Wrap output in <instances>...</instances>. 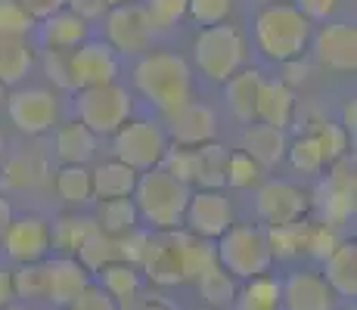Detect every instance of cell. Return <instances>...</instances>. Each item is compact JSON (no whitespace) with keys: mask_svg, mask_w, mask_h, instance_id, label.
Instances as JSON below:
<instances>
[{"mask_svg":"<svg viewBox=\"0 0 357 310\" xmlns=\"http://www.w3.org/2000/svg\"><path fill=\"white\" fill-rule=\"evenodd\" d=\"M13 298H16V295H13V273L0 270V307H6Z\"/></svg>","mask_w":357,"mask_h":310,"instance_id":"cell-54","label":"cell"},{"mask_svg":"<svg viewBox=\"0 0 357 310\" xmlns=\"http://www.w3.org/2000/svg\"><path fill=\"white\" fill-rule=\"evenodd\" d=\"M137 174L140 171L128 168L125 162L112 158V162L100 164L97 171H91V180H93V196L100 199H130L134 196V186H137Z\"/></svg>","mask_w":357,"mask_h":310,"instance_id":"cell-25","label":"cell"},{"mask_svg":"<svg viewBox=\"0 0 357 310\" xmlns=\"http://www.w3.org/2000/svg\"><path fill=\"white\" fill-rule=\"evenodd\" d=\"M215 258L230 277H239V279H252L258 273H267L273 264L264 230L252 224H230L218 236Z\"/></svg>","mask_w":357,"mask_h":310,"instance_id":"cell-4","label":"cell"},{"mask_svg":"<svg viewBox=\"0 0 357 310\" xmlns=\"http://www.w3.org/2000/svg\"><path fill=\"white\" fill-rule=\"evenodd\" d=\"M233 304H236V310H280L283 307V286H280V279L258 273V277L245 279Z\"/></svg>","mask_w":357,"mask_h":310,"instance_id":"cell-28","label":"cell"},{"mask_svg":"<svg viewBox=\"0 0 357 310\" xmlns=\"http://www.w3.org/2000/svg\"><path fill=\"white\" fill-rule=\"evenodd\" d=\"M140 215H137L134 199H102L100 202V215H97V226L106 236L119 239L125 233L137 230Z\"/></svg>","mask_w":357,"mask_h":310,"instance_id":"cell-29","label":"cell"},{"mask_svg":"<svg viewBox=\"0 0 357 310\" xmlns=\"http://www.w3.org/2000/svg\"><path fill=\"white\" fill-rule=\"evenodd\" d=\"M75 254H78V264L84 267V270H102L106 264L119 261V248H115V239L106 236L100 226L84 239V242H81V248H78Z\"/></svg>","mask_w":357,"mask_h":310,"instance_id":"cell-37","label":"cell"},{"mask_svg":"<svg viewBox=\"0 0 357 310\" xmlns=\"http://www.w3.org/2000/svg\"><path fill=\"white\" fill-rule=\"evenodd\" d=\"M134 87L162 115L193 100V72L187 59L171 50H146L134 65Z\"/></svg>","mask_w":357,"mask_h":310,"instance_id":"cell-1","label":"cell"},{"mask_svg":"<svg viewBox=\"0 0 357 310\" xmlns=\"http://www.w3.org/2000/svg\"><path fill=\"white\" fill-rule=\"evenodd\" d=\"M34 65V53L29 38H10L0 34V84L16 87Z\"/></svg>","mask_w":357,"mask_h":310,"instance_id":"cell-27","label":"cell"},{"mask_svg":"<svg viewBox=\"0 0 357 310\" xmlns=\"http://www.w3.org/2000/svg\"><path fill=\"white\" fill-rule=\"evenodd\" d=\"M280 65H283V72H286L283 78H280L286 87L305 84V81H307V75H311V68H307L305 62H301V56H298V59H289V62H280Z\"/></svg>","mask_w":357,"mask_h":310,"instance_id":"cell-52","label":"cell"},{"mask_svg":"<svg viewBox=\"0 0 357 310\" xmlns=\"http://www.w3.org/2000/svg\"><path fill=\"white\" fill-rule=\"evenodd\" d=\"M66 10H72L75 16H81L84 22H93L109 6H106V0H66Z\"/></svg>","mask_w":357,"mask_h":310,"instance_id":"cell-50","label":"cell"},{"mask_svg":"<svg viewBox=\"0 0 357 310\" xmlns=\"http://www.w3.org/2000/svg\"><path fill=\"white\" fill-rule=\"evenodd\" d=\"M87 288V270L72 258L44 261V298L53 304H72Z\"/></svg>","mask_w":357,"mask_h":310,"instance_id":"cell-19","label":"cell"},{"mask_svg":"<svg viewBox=\"0 0 357 310\" xmlns=\"http://www.w3.org/2000/svg\"><path fill=\"white\" fill-rule=\"evenodd\" d=\"M6 310H31V307H6Z\"/></svg>","mask_w":357,"mask_h":310,"instance_id":"cell-59","label":"cell"},{"mask_svg":"<svg viewBox=\"0 0 357 310\" xmlns=\"http://www.w3.org/2000/svg\"><path fill=\"white\" fill-rule=\"evenodd\" d=\"M140 267L155 286H177L183 279V261H181V245H177V230L149 236L143 248Z\"/></svg>","mask_w":357,"mask_h":310,"instance_id":"cell-17","label":"cell"},{"mask_svg":"<svg viewBox=\"0 0 357 310\" xmlns=\"http://www.w3.org/2000/svg\"><path fill=\"white\" fill-rule=\"evenodd\" d=\"M75 115L91 134L112 137L130 118V93L121 84L109 81V84L84 87L75 96Z\"/></svg>","mask_w":357,"mask_h":310,"instance_id":"cell-6","label":"cell"},{"mask_svg":"<svg viewBox=\"0 0 357 310\" xmlns=\"http://www.w3.org/2000/svg\"><path fill=\"white\" fill-rule=\"evenodd\" d=\"M280 286H283L286 310H333L335 307V292L326 286V279L320 273L295 270Z\"/></svg>","mask_w":357,"mask_h":310,"instance_id":"cell-18","label":"cell"},{"mask_svg":"<svg viewBox=\"0 0 357 310\" xmlns=\"http://www.w3.org/2000/svg\"><path fill=\"white\" fill-rule=\"evenodd\" d=\"M97 230V220L91 217H75V215H63L53 224L50 230V242L56 248H63L66 254H75L81 248V242H84L91 233Z\"/></svg>","mask_w":357,"mask_h":310,"instance_id":"cell-35","label":"cell"},{"mask_svg":"<svg viewBox=\"0 0 357 310\" xmlns=\"http://www.w3.org/2000/svg\"><path fill=\"white\" fill-rule=\"evenodd\" d=\"M40 40H44L47 50L72 53L75 47L87 40V22L75 16L72 10H59L53 16L40 19Z\"/></svg>","mask_w":357,"mask_h":310,"instance_id":"cell-22","label":"cell"},{"mask_svg":"<svg viewBox=\"0 0 357 310\" xmlns=\"http://www.w3.org/2000/svg\"><path fill=\"white\" fill-rule=\"evenodd\" d=\"M68 72H72V91L109 84L119 75V53L102 40H84L68 53Z\"/></svg>","mask_w":357,"mask_h":310,"instance_id":"cell-11","label":"cell"},{"mask_svg":"<svg viewBox=\"0 0 357 310\" xmlns=\"http://www.w3.org/2000/svg\"><path fill=\"white\" fill-rule=\"evenodd\" d=\"M307 220H295V224H283V226H267L264 236L267 245H271V254L280 261H289L305 254V239H307Z\"/></svg>","mask_w":357,"mask_h":310,"instance_id":"cell-32","label":"cell"},{"mask_svg":"<svg viewBox=\"0 0 357 310\" xmlns=\"http://www.w3.org/2000/svg\"><path fill=\"white\" fill-rule=\"evenodd\" d=\"M233 224V208L221 189H199L190 192L183 226L199 239H218Z\"/></svg>","mask_w":357,"mask_h":310,"instance_id":"cell-13","label":"cell"},{"mask_svg":"<svg viewBox=\"0 0 357 310\" xmlns=\"http://www.w3.org/2000/svg\"><path fill=\"white\" fill-rule=\"evenodd\" d=\"M258 177H261V168L243 149L227 155V164H224V183L227 186H233V189H249V186L258 183Z\"/></svg>","mask_w":357,"mask_h":310,"instance_id":"cell-40","label":"cell"},{"mask_svg":"<svg viewBox=\"0 0 357 310\" xmlns=\"http://www.w3.org/2000/svg\"><path fill=\"white\" fill-rule=\"evenodd\" d=\"M56 192L68 205H84L93 199V180L87 164H63L56 171Z\"/></svg>","mask_w":357,"mask_h":310,"instance_id":"cell-34","label":"cell"},{"mask_svg":"<svg viewBox=\"0 0 357 310\" xmlns=\"http://www.w3.org/2000/svg\"><path fill=\"white\" fill-rule=\"evenodd\" d=\"M19 3L29 10V16L34 19V22H40V19L53 16V13L66 10V0H19Z\"/></svg>","mask_w":357,"mask_h":310,"instance_id":"cell-51","label":"cell"},{"mask_svg":"<svg viewBox=\"0 0 357 310\" xmlns=\"http://www.w3.org/2000/svg\"><path fill=\"white\" fill-rule=\"evenodd\" d=\"M106 38H109V47L115 53H121V56H143L146 50H153L155 25L149 19L146 6L137 3V0L121 6H109Z\"/></svg>","mask_w":357,"mask_h":310,"instance_id":"cell-9","label":"cell"},{"mask_svg":"<svg viewBox=\"0 0 357 310\" xmlns=\"http://www.w3.org/2000/svg\"><path fill=\"white\" fill-rule=\"evenodd\" d=\"M314 205H317L324 224L342 226L354 217L357 211V174L351 158H339L329 164L326 177L320 180L317 192H314Z\"/></svg>","mask_w":357,"mask_h":310,"instance_id":"cell-7","label":"cell"},{"mask_svg":"<svg viewBox=\"0 0 357 310\" xmlns=\"http://www.w3.org/2000/svg\"><path fill=\"white\" fill-rule=\"evenodd\" d=\"M0 174H3L0 180L10 183V186H31L40 174H44V164H40L38 155H13Z\"/></svg>","mask_w":357,"mask_h":310,"instance_id":"cell-42","label":"cell"},{"mask_svg":"<svg viewBox=\"0 0 357 310\" xmlns=\"http://www.w3.org/2000/svg\"><path fill=\"white\" fill-rule=\"evenodd\" d=\"M68 310H119L115 307V301H112V295L106 292V288H93V286H87L84 292L78 295V298L68 304Z\"/></svg>","mask_w":357,"mask_h":310,"instance_id":"cell-48","label":"cell"},{"mask_svg":"<svg viewBox=\"0 0 357 310\" xmlns=\"http://www.w3.org/2000/svg\"><path fill=\"white\" fill-rule=\"evenodd\" d=\"M196 286H199V295H202L208 304L215 307H224V304H233L236 298V286H233V277L224 270L221 264H211L205 273L196 277Z\"/></svg>","mask_w":357,"mask_h":310,"instance_id":"cell-36","label":"cell"},{"mask_svg":"<svg viewBox=\"0 0 357 310\" xmlns=\"http://www.w3.org/2000/svg\"><path fill=\"white\" fill-rule=\"evenodd\" d=\"M121 3H130V0H106V6H121Z\"/></svg>","mask_w":357,"mask_h":310,"instance_id":"cell-57","label":"cell"},{"mask_svg":"<svg viewBox=\"0 0 357 310\" xmlns=\"http://www.w3.org/2000/svg\"><path fill=\"white\" fill-rule=\"evenodd\" d=\"M10 220H13V208H10V202H6V199H0V236L6 233Z\"/></svg>","mask_w":357,"mask_h":310,"instance_id":"cell-55","label":"cell"},{"mask_svg":"<svg viewBox=\"0 0 357 310\" xmlns=\"http://www.w3.org/2000/svg\"><path fill=\"white\" fill-rule=\"evenodd\" d=\"M295 115V93L292 87H286L283 81H261L258 87V100H255V118L261 124L286 130L292 124Z\"/></svg>","mask_w":357,"mask_h":310,"instance_id":"cell-21","label":"cell"},{"mask_svg":"<svg viewBox=\"0 0 357 310\" xmlns=\"http://www.w3.org/2000/svg\"><path fill=\"white\" fill-rule=\"evenodd\" d=\"M168 118V137L174 140V146H202L218 137V115L211 112L205 102H183L181 109H174Z\"/></svg>","mask_w":357,"mask_h":310,"instance_id":"cell-16","label":"cell"},{"mask_svg":"<svg viewBox=\"0 0 357 310\" xmlns=\"http://www.w3.org/2000/svg\"><path fill=\"white\" fill-rule=\"evenodd\" d=\"M342 130L354 140V134H357V100H348L345 106H342Z\"/></svg>","mask_w":357,"mask_h":310,"instance_id":"cell-53","label":"cell"},{"mask_svg":"<svg viewBox=\"0 0 357 310\" xmlns=\"http://www.w3.org/2000/svg\"><path fill=\"white\" fill-rule=\"evenodd\" d=\"M236 0H187V16L196 25H221L227 22V16L233 13Z\"/></svg>","mask_w":357,"mask_h":310,"instance_id":"cell-43","label":"cell"},{"mask_svg":"<svg viewBox=\"0 0 357 310\" xmlns=\"http://www.w3.org/2000/svg\"><path fill=\"white\" fill-rule=\"evenodd\" d=\"M261 72L258 68H239L233 72L224 87H227V106L239 121H255V100H258V87H261Z\"/></svg>","mask_w":357,"mask_h":310,"instance_id":"cell-23","label":"cell"},{"mask_svg":"<svg viewBox=\"0 0 357 310\" xmlns=\"http://www.w3.org/2000/svg\"><path fill=\"white\" fill-rule=\"evenodd\" d=\"M112 153L119 162H125L134 171L159 168L162 155L168 153V134L155 121H125L115 130Z\"/></svg>","mask_w":357,"mask_h":310,"instance_id":"cell-8","label":"cell"},{"mask_svg":"<svg viewBox=\"0 0 357 310\" xmlns=\"http://www.w3.org/2000/svg\"><path fill=\"white\" fill-rule=\"evenodd\" d=\"M196 65L208 81H227L245 62V38L236 25H205L196 34Z\"/></svg>","mask_w":357,"mask_h":310,"instance_id":"cell-5","label":"cell"},{"mask_svg":"<svg viewBox=\"0 0 357 310\" xmlns=\"http://www.w3.org/2000/svg\"><path fill=\"white\" fill-rule=\"evenodd\" d=\"M13 295L19 298H44V264L34 261V264H22L13 273Z\"/></svg>","mask_w":357,"mask_h":310,"instance_id":"cell-44","label":"cell"},{"mask_svg":"<svg viewBox=\"0 0 357 310\" xmlns=\"http://www.w3.org/2000/svg\"><path fill=\"white\" fill-rule=\"evenodd\" d=\"M243 153L264 168H277L286 155V130L271 127V124H255L249 121L243 130Z\"/></svg>","mask_w":357,"mask_h":310,"instance_id":"cell-20","label":"cell"},{"mask_svg":"<svg viewBox=\"0 0 357 310\" xmlns=\"http://www.w3.org/2000/svg\"><path fill=\"white\" fill-rule=\"evenodd\" d=\"M34 29V19L29 16L19 0H0V34L10 38H29Z\"/></svg>","mask_w":357,"mask_h":310,"instance_id":"cell-41","label":"cell"},{"mask_svg":"<svg viewBox=\"0 0 357 310\" xmlns=\"http://www.w3.org/2000/svg\"><path fill=\"white\" fill-rule=\"evenodd\" d=\"M0 100H6V87L3 84H0Z\"/></svg>","mask_w":357,"mask_h":310,"instance_id":"cell-58","label":"cell"},{"mask_svg":"<svg viewBox=\"0 0 357 310\" xmlns=\"http://www.w3.org/2000/svg\"><path fill=\"white\" fill-rule=\"evenodd\" d=\"M307 205H311L307 192L286 180H267L255 196V211L267 226L295 224L307 215Z\"/></svg>","mask_w":357,"mask_h":310,"instance_id":"cell-12","label":"cell"},{"mask_svg":"<svg viewBox=\"0 0 357 310\" xmlns=\"http://www.w3.org/2000/svg\"><path fill=\"white\" fill-rule=\"evenodd\" d=\"M295 6L301 10V16H305V19H317V22H326V19L335 13L339 0H295Z\"/></svg>","mask_w":357,"mask_h":310,"instance_id":"cell-49","label":"cell"},{"mask_svg":"<svg viewBox=\"0 0 357 310\" xmlns=\"http://www.w3.org/2000/svg\"><path fill=\"white\" fill-rule=\"evenodd\" d=\"M134 310H171V304H165L159 298H149V301H140Z\"/></svg>","mask_w":357,"mask_h":310,"instance_id":"cell-56","label":"cell"},{"mask_svg":"<svg viewBox=\"0 0 357 310\" xmlns=\"http://www.w3.org/2000/svg\"><path fill=\"white\" fill-rule=\"evenodd\" d=\"M155 31H165L187 16V0H143Z\"/></svg>","mask_w":357,"mask_h":310,"instance_id":"cell-46","label":"cell"},{"mask_svg":"<svg viewBox=\"0 0 357 310\" xmlns=\"http://www.w3.org/2000/svg\"><path fill=\"white\" fill-rule=\"evenodd\" d=\"M255 44L271 62H289L305 56L311 44V19L301 16L295 3H264L255 16Z\"/></svg>","mask_w":357,"mask_h":310,"instance_id":"cell-2","label":"cell"},{"mask_svg":"<svg viewBox=\"0 0 357 310\" xmlns=\"http://www.w3.org/2000/svg\"><path fill=\"white\" fill-rule=\"evenodd\" d=\"M339 242L342 239H339V233H335L333 224H311L307 226V239H305V254L326 261Z\"/></svg>","mask_w":357,"mask_h":310,"instance_id":"cell-45","label":"cell"},{"mask_svg":"<svg viewBox=\"0 0 357 310\" xmlns=\"http://www.w3.org/2000/svg\"><path fill=\"white\" fill-rule=\"evenodd\" d=\"M314 56L324 68L354 75L357 68V29L351 22H326L314 34Z\"/></svg>","mask_w":357,"mask_h":310,"instance_id":"cell-14","label":"cell"},{"mask_svg":"<svg viewBox=\"0 0 357 310\" xmlns=\"http://www.w3.org/2000/svg\"><path fill=\"white\" fill-rule=\"evenodd\" d=\"M6 115L16 124V130L38 137V134H47L56 124L59 106H56V96L44 91V87H19V91L6 96Z\"/></svg>","mask_w":357,"mask_h":310,"instance_id":"cell-10","label":"cell"},{"mask_svg":"<svg viewBox=\"0 0 357 310\" xmlns=\"http://www.w3.org/2000/svg\"><path fill=\"white\" fill-rule=\"evenodd\" d=\"M130 199L137 205V215L146 220L153 230L159 233L181 230L183 211H187L190 202V183H181L165 168H149L143 174H137V186Z\"/></svg>","mask_w":357,"mask_h":310,"instance_id":"cell-3","label":"cell"},{"mask_svg":"<svg viewBox=\"0 0 357 310\" xmlns=\"http://www.w3.org/2000/svg\"><path fill=\"white\" fill-rule=\"evenodd\" d=\"M0 146H3V140H0Z\"/></svg>","mask_w":357,"mask_h":310,"instance_id":"cell-61","label":"cell"},{"mask_svg":"<svg viewBox=\"0 0 357 310\" xmlns=\"http://www.w3.org/2000/svg\"><path fill=\"white\" fill-rule=\"evenodd\" d=\"M311 134H314V140H317V146H320V153H324V162L326 164L345 158V153H348V134L342 130V124L320 121L317 127L311 130Z\"/></svg>","mask_w":357,"mask_h":310,"instance_id":"cell-39","label":"cell"},{"mask_svg":"<svg viewBox=\"0 0 357 310\" xmlns=\"http://www.w3.org/2000/svg\"><path fill=\"white\" fill-rule=\"evenodd\" d=\"M93 153H97V134H91L78 118L56 130V155L63 164H87Z\"/></svg>","mask_w":357,"mask_h":310,"instance_id":"cell-26","label":"cell"},{"mask_svg":"<svg viewBox=\"0 0 357 310\" xmlns=\"http://www.w3.org/2000/svg\"><path fill=\"white\" fill-rule=\"evenodd\" d=\"M102 288L112 295V301H121L125 307L134 304L140 292V270L125 261H112L102 267Z\"/></svg>","mask_w":357,"mask_h":310,"instance_id":"cell-31","label":"cell"},{"mask_svg":"<svg viewBox=\"0 0 357 310\" xmlns=\"http://www.w3.org/2000/svg\"><path fill=\"white\" fill-rule=\"evenodd\" d=\"M6 254L19 264H34L44 261L47 248H50V226L47 220H40L38 215H25V217H13L6 233L0 236Z\"/></svg>","mask_w":357,"mask_h":310,"instance_id":"cell-15","label":"cell"},{"mask_svg":"<svg viewBox=\"0 0 357 310\" xmlns=\"http://www.w3.org/2000/svg\"><path fill=\"white\" fill-rule=\"evenodd\" d=\"M196 153V171H193V183H199V189H221L224 186V164H227V149L218 146L215 140L193 146Z\"/></svg>","mask_w":357,"mask_h":310,"instance_id":"cell-30","label":"cell"},{"mask_svg":"<svg viewBox=\"0 0 357 310\" xmlns=\"http://www.w3.org/2000/svg\"><path fill=\"white\" fill-rule=\"evenodd\" d=\"M286 153H289L292 168L301 171V174H320V171L326 168L324 153H320L314 134H301L295 143H286Z\"/></svg>","mask_w":357,"mask_h":310,"instance_id":"cell-38","label":"cell"},{"mask_svg":"<svg viewBox=\"0 0 357 310\" xmlns=\"http://www.w3.org/2000/svg\"><path fill=\"white\" fill-rule=\"evenodd\" d=\"M177 245H181L183 279H196L199 273H205L211 264H218L215 245H208V239H199V236H193V233L177 230Z\"/></svg>","mask_w":357,"mask_h":310,"instance_id":"cell-33","label":"cell"},{"mask_svg":"<svg viewBox=\"0 0 357 310\" xmlns=\"http://www.w3.org/2000/svg\"><path fill=\"white\" fill-rule=\"evenodd\" d=\"M326 286L339 298H354L357 295V245L339 242L335 251L326 258Z\"/></svg>","mask_w":357,"mask_h":310,"instance_id":"cell-24","label":"cell"},{"mask_svg":"<svg viewBox=\"0 0 357 310\" xmlns=\"http://www.w3.org/2000/svg\"><path fill=\"white\" fill-rule=\"evenodd\" d=\"M258 3H277V0H258Z\"/></svg>","mask_w":357,"mask_h":310,"instance_id":"cell-60","label":"cell"},{"mask_svg":"<svg viewBox=\"0 0 357 310\" xmlns=\"http://www.w3.org/2000/svg\"><path fill=\"white\" fill-rule=\"evenodd\" d=\"M44 72H47V78H50L56 87H63V91H72V72H68V53L47 50V56H44Z\"/></svg>","mask_w":357,"mask_h":310,"instance_id":"cell-47","label":"cell"}]
</instances>
